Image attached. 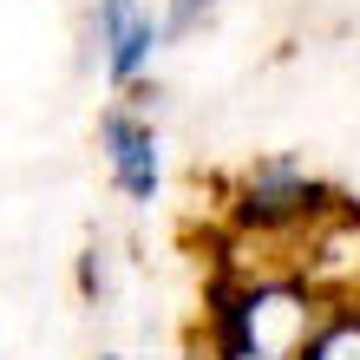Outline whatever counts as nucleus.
<instances>
[{
    "instance_id": "6",
    "label": "nucleus",
    "mask_w": 360,
    "mask_h": 360,
    "mask_svg": "<svg viewBox=\"0 0 360 360\" xmlns=\"http://www.w3.org/2000/svg\"><path fill=\"white\" fill-rule=\"evenodd\" d=\"M217 7H223V0H164V33H171V39L197 33L203 20H217Z\"/></svg>"
},
{
    "instance_id": "3",
    "label": "nucleus",
    "mask_w": 360,
    "mask_h": 360,
    "mask_svg": "<svg viewBox=\"0 0 360 360\" xmlns=\"http://www.w3.org/2000/svg\"><path fill=\"white\" fill-rule=\"evenodd\" d=\"M164 39L171 33H164V13H151V0H98L92 7V59L118 92L151 72Z\"/></svg>"
},
{
    "instance_id": "5",
    "label": "nucleus",
    "mask_w": 360,
    "mask_h": 360,
    "mask_svg": "<svg viewBox=\"0 0 360 360\" xmlns=\"http://www.w3.org/2000/svg\"><path fill=\"white\" fill-rule=\"evenodd\" d=\"M302 360H360V302H334Z\"/></svg>"
},
{
    "instance_id": "8",
    "label": "nucleus",
    "mask_w": 360,
    "mask_h": 360,
    "mask_svg": "<svg viewBox=\"0 0 360 360\" xmlns=\"http://www.w3.org/2000/svg\"><path fill=\"white\" fill-rule=\"evenodd\" d=\"M98 360H118V354H98Z\"/></svg>"
},
{
    "instance_id": "4",
    "label": "nucleus",
    "mask_w": 360,
    "mask_h": 360,
    "mask_svg": "<svg viewBox=\"0 0 360 360\" xmlns=\"http://www.w3.org/2000/svg\"><path fill=\"white\" fill-rule=\"evenodd\" d=\"M98 151H105V171H112L124 203H158V190H164V151H158V124L144 118L138 105H105Z\"/></svg>"
},
{
    "instance_id": "1",
    "label": "nucleus",
    "mask_w": 360,
    "mask_h": 360,
    "mask_svg": "<svg viewBox=\"0 0 360 360\" xmlns=\"http://www.w3.org/2000/svg\"><path fill=\"white\" fill-rule=\"evenodd\" d=\"M328 302L295 269H243L217 256L203 282L210 360H302Z\"/></svg>"
},
{
    "instance_id": "2",
    "label": "nucleus",
    "mask_w": 360,
    "mask_h": 360,
    "mask_svg": "<svg viewBox=\"0 0 360 360\" xmlns=\"http://www.w3.org/2000/svg\"><path fill=\"white\" fill-rule=\"evenodd\" d=\"M341 197L295 158H256L229 190V223L243 243H308Z\"/></svg>"
},
{
    "instance_id": "7",
    "label": "nucleus",
    "mask_w": 360,
    "mask_h": 360,
    "mask_svg": "<svg viewBox=\"0 0 360 360\" xmlns=\"http://www.w3.org/2000/svg\"><path fill=\"white\" fill-rule=\"evenodd\" d=\"M79 288L105 295V249H86V262H79Z\"/></svg>"
}]
</instances>
